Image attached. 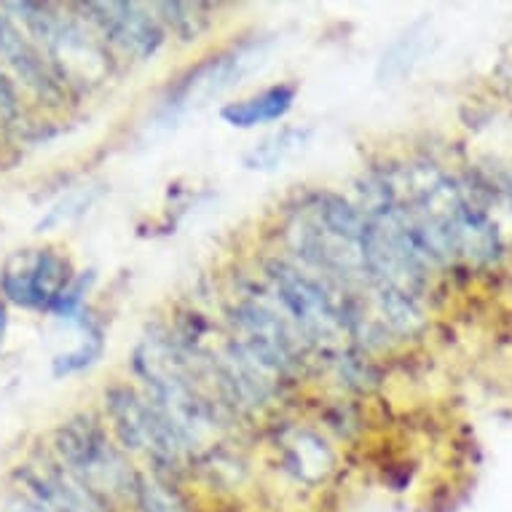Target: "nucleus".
I'll return each mask as SVG.
<instances>
[{"mask_svg":"<svg viewBox=\"0 0 512 512\" xmlns=\"http://www.w3.org/2000/svg\"><path fill=\"white\" fill-rule=\"evenodd\" d=\"M3 11L19 22L27 38L38 46L68 92L89 89L108 81L116 68L113 51L76 6L54 3H3Z\"/></svg>","mask_w":512,"mask_h":512,"instance_id":"obj_1","label":"nucleus"},{"mask_svg":"<svg viewBox=\"0 0 512 512\" xmlns=\"http://www.w3.org/2000/svg\"><path fill=\"white\" fill-rule=\"evenodd\" d=\"M51 456L113 504L129 502L137 470L110 435L105 419L94 411L73 413L54 429Z\"/></svg>","mask_w":512,"mask_h":512,"instance_id":"obj_2","label":"nucleus"},{"mask_svg":"<svg viewBox=\"0 0 512 512\" xmlns=\"http://www.w3.org/2000/svg\"><path fill=\"white\" fill-rule=\"evenodd\" d=\"M105 416L110 435L116 437L126 456H145L148 470L175 478L185 470L191 451L185 448L183 437L177 435L167 416L135 389L132 384L116 381L102 392Z\"/></svg>","mask_w":512,"mask_h":512,"instance_id":"obj_3","label":"nucleus"},{"mask_svg":"<svg viewBox=\"0 0 512 512\" xmlns=\"http://www.w3.org/2000/svg\"><path fill=\"white\" fill-rule=\"evenodd\" d=\"M228 317L234 325L231 336L244 349H250L274 376L293 378L301 373L311 346L269 293V287H250L239 293L228 309Z\"/></svg>","mask_w":512,"mask_h":512,"instance_id":"obj_4","label":"nucleus"},{"mask_svg":"<svg viewBox=\"0 0 512 512\" xmlns=\"http://www.w3.org/2000/svg\"><path fill=\"white\" fill-rule=\"evenodd\" d=\"M76 9L113 51V57L148 62L167 41V33L148 3L108 0V3H78Z\"/></svg>","mask_w":512,"mask_h":512,"instance_id":"obj_5","label":"nucleus"},{"mask_svg":"<svg viewBox=\"0 0 512 512\" xmlns=\"http://www.w3.org/2000/svg\"><path fill=\"white\" fill-rule=\"evenodd\" d=\"M76 269L65 252L54 247L17 252L0 271V295L6 303L22 309L51 311L65 287L73 282Z\"/></svg>","mask_w":512,"mask_h":512,"instance_id":"obj_6","label":"nucleus"},{"mask_svg":"<svg viewBox=\"0 0 512 512\" xmlns=\"http://www.w3.org/2000/svg\"><path fill=\"white\" fill-rule=\"evenodd\" d=\"M261 41L239 43L231 49H223L212 57H204L199 65L188 68L177 78L175 86H169L161 108L167 113H183V110L202 108L212 97H218L234 84H239L255 62H261Z\"/></svg>","mask_w":512,"mask_h":512,"instance_id":"obj_7","label":"nucleus"},{"mask_svg":"<svg viewBox=\"0 0 512 512\" xmlns=\"http://www.w3.org/2000/svg\"><path fill=\"white\" fill-rule=\"evenodd\" d=\"M19 494L49 512H118V504L81 483L51 454L33 456L14 470Z\"/></svg>","mask_w":512,"mask_h":512,"instance_id":"obj_8","label":"nucleus"},{"mask_svg":"<svg viewBox=\"0 0 512 512\" xmlns=\"http://www.w3.org/2000/svg\"><path fill=\"white\" fill-rule=\"evenodd\" d=\"M0 70L46 102L68 100V86L59 81L46 57L14 17L0 6Z\"/></svg>","mask_w":512,"mask_h":512,"instance_id":"obj_9","label":"nucleus"},{"mask_svg":"<svg viewBox=\"0 0 512 512\" xmlns=\"http://www.w3.org/2000/svg\"><path fill=\"white\" fill-rule=\"evenodd\" d=\"M295 100H298V86L274 84L250 94V97L226 102L220 108V118L234 129H255V126L282 121L293 110Z\"/></svg>","mask_w":512,"mask_h":512,"instance_id":"obj_10","label":"nucleus"},{"mask_svg":"<svg viewBox=\"0 0 512 512\" xmlns=\"http://www.w3.org/2000/svg\"><path fill=\"white\" fill-rule=\"evenodd\" d=\"M282 454H285V470L309 486L322 483L336 467L333 448L311 429H293L282 440Z\"/></svg>","mask_w":512,"mask_h":512,"instance_id":"obj_11","label":"nucleus"},{"mask_svg":"<svg viewBox=\"0 0 512 512\" xmlns=\"http://www.w3.org/2000/svg\"><path fill=\"white\" fill-rule=\"evenodd\" d=\"M126 507H132V512H194V504L188 502L175 478L153 470H137L135 488Z\"/></svg>","mask_w":512,"mask_h":512,"instance_id":"obj_12","label":"nucleus"},{"mask_svg":"<svg viewBox=\"0 0 512 512\" xmlns=\"http://www.w3.org/2000/svg\"><path fill=\"white\" fill-rule=\"evenodd\" d=\"M309 126H282L279 132H271L263 137L261 143H255L250 151L244 153V167L252 172H271L279 164H285L293 153H298L303 145L309 143Z\"/></svg>","mask_w":512,"mask_h":512,"instance_id":"obj_13","label":"nucleus"},{"mask_svg":"<svg viewBox=\"0 0 512 512\" xmlns=\"http://www.w3.org/2000/svg\"><path fill=\"white\" fill-rule=\"evenodd\" d=\"M153 14L159 17L164 33H172L177 41H196L212 25V6L204 3H151Z\"/></svg>","mask_w":512,"mask_h":512,"instance_id":"obj_14","label":"nucleus"},{"mask_svg":"<svg viewBox=\"0 0 512 512\" xmlns=\"http://www.w3.org/2000/svg\"><path fill=\"white\" fill-rule=\"evenodd\" d=\"M81 328H84V338H81V344L73 349V352L59 354L54 365H51V373L57 378L62 376H73V373H81V370L92 368L97 365L105 352V330L94 317H86L81 314Z\"/></svg>","mask_w":512,"mask_h":512,"instance_id":"obj_15","label":"nucleus"},{"mask_svg":"<svg viewBox=\"0 0 512 512\" xmlns=\"http://www.w3.org/2000/svg\"><path fill=\"white\" fill-rule=\"evenodd\" d=\"M94 279H97V274H94V271H81V274H76V277H73V282L65 287V293L59 295L57 303L51 306L49 314H57V317H62V319L81 317V314H84V306H86V295H89V290H92Z\"/></svg>","mask_w":512,"mask_h":512,"instance_id":"obj_16","label":"nucleus"},{"mask_svg":"<svg viewBox=\"0 0 512 512\" xmlns=\"http://www.w3.org/2000/svg\"><path fill=\"white\" fill-rule=\"evenodd\" d=\"M19 113L17 86L11 84V78L0 70V121H11Z\"/></svg>","mask_w":512,"mask_h":512,"instance_id":"obj_17","label":"nucleus"},{"mask_svg":"<svg viewBox=\"0 0 512 512\" xmlns=\"http://www.w3.org/2000/svg\"><path fill=\"white\" fill-rule=\"evenodd\" d=\"M0 512H49L43 510L41 504L30 502L25 494H19V491H9L3 504H0Z\"/></svg>","mask_w":512,"mask_h":512,"instance_id":"obj_18","label":"nucleus"},{"mask_svg":"<svg viewBox=\"0 0 512 512\" xmlns=\"http://www.w3.org/2000/svg\"><path fill=\"white\" fill-rule=\"evenodd\" d=\"M6 333H9V303L0 295V349H3Z\"/></svg>","mask_w":512,"mask_h":512,"instance_id":"obj_19","label":"nucleus"}]
</instances>
